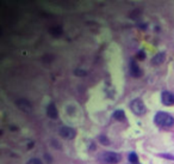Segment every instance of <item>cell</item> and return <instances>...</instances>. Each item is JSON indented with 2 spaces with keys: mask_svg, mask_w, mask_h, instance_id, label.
Listing matches in <instances>:
<instances>
[{
  "mask_svg": "<svg viewBox=\"0 0 174 164\" xmlns=\"http://www.w3.org/2000/svg\"><path fill=\"white\" fill-rule=\"evenodd\" d=\"M154 121L160 127H172L174 125V117L164 112H159L155 115Z\"/></svg>",
  "mask_w": 174,
  "mask_h": 164,
  "instance_id": "1",
  "label": "cell"
},
{
  "mask_svg": "<svg viewBox=\"0 0 174 164\" xmlns=\"http://www.w3.org/2000/svg\"><path fill=\"white\" fill-rule=\"evenodd\" d=\"M122 159L121 154L116 152H104L99 156V160L103 164H117Z\"/></svg>",
  "mask_w": 174,
  "mask_h": 164,
  "instance_id": "2",
  "label": "cell"
},
{
  "mask_svg": "<svg viewBox=\"0 0 174 164\" xmlns=\"http://www.w3.org/2000/svg\"><path fill=\"white\" fill-rule=\"evenodd\" d=\"M130 109H131V112H132L135 115H137V116H142V115L145 114V106H144V103L142 102V100H140V98H136V100L131 101V103H130Z\"/></svg>",
  "mask_w": 174,
  "mask_h": 164,
  "instance_id": "3",
  "label": "cell"
},
{
  "mask_svg": "<svg viewBox=\"0 0 174 164\" xmlns=\"http://www.w3.org/2000/svg\"><path fill=\"white\" fill-rule=\"evenodd\" d=\"M60 135H61L63 139H73V138H75L76 132H75V129L72 128V127L63 126V127L60 128Z\"/></svg>",
  "mask_w": 174,
  "mask_h": 164,
  "instance_id": "4",
  "label": "cell"
},
{
  "mask_svg": "<svg viewBox=\"0 0 174 164\" xmlns=\"http://www.w3.org/2000/svg\"><path fill=\"white\" fill-rule=\"evenodd\" d=\"M161 102L162 104L169 107V106H173L174 104V94L169 92V91H163L161 94Z\"/></svg>",
  "mask_w": 174,
  "mask_h": 164,
  "instance_id": "5",
  "label": "cell"
},
{
  "mask_svg": "<svg viewBox=\"0 0 174 164\" xmlns=\"http://www.w3.org/2000/svg\"><path fill=\"white\" fill-rule=\"evenodd\" d=\"M16 104H17V107H18L23 113H31V110H32V107H31L30 102L26 101V100H18V101L16 102Z\"/></svg>",
  "mask_w": 174,
  "mask_h": 164,
  "instance_id": "6",
  "label": "cell"
},
{
  "mask_svg": "<svg viewBox=\"0 0 174 164\" xmlns=\"http://www.w3.org/2000/svg\"><path fill=\"white\" fill-rule=\"evenodd\" d=\"M47 115H48L50 119H57L58 112H57V108H56L55 103H50V104L47 107Z\"/></svg>",
  "mask_w": 174,
  "mask_h": 164,
  "instance_id": "7",
  "label": "cell"
},
{
  "mask_svg": "<svg viewBox=\"0 0 174 164\" xmlns=\"http://www.w3.org/2000/svg\"><path fill=\"white\" fill-rule=\"evenodd\" d=\"M130 73H131L134 77H136V78L141 77V74H142L141 68L138 67V65H137L135 61H131V64H130Z\"/></svg>",
  "mask_w": 174,
  "mask_h": 164,
  "instance_id": "8",
  "label": "cell"
},
{
  "mask_svg": "<svg viewBox=\"0 0 174 164\" xmlns=\"http://www.w3.org/2000/svg\"><path fill=\"white\" fill-rule=\"evenodd\" d=\"M164 58H166V55L163 53H159L151 59V64L153 65H161L164 61Z\"/></svg>",
  "mask_w": 174,
  "mask_h": 164,
  "instance_id": "9",
  "label": "cell"
},
{
  "mask_svg": "<svg viewBox=\"0 0 174 164\" xmlns=\"http://www.w3.org/2000/svg\"><path fill=\"white\" fill-rule=\"evenodd\" d=\"M113 117H115L116 120H118V121H124V120H125V114H124L123 110L118 109V110H116V112L113 113Z\"/></svg>",
  "mask_w": 174,
  "mask_h": 164,
  "instance_id": "10",
  "label": "cell"
},
{
  "mask_svg": "<svg viewBox=\"0 0 174 164\" xmlns=\"http://www.w3.org/2000/svg\"><path fill=\"white\" fill-rule=\"evenodd\" d=\"M129 160H130L131 164H137V162H138V156H137L135 152H131V153L129 154Z\"/></svg>",
  "mask_w": 174,
  "mask_h": 164,
  "instance_id": "11",
  "label": "cell"
},
{
  "mask_svg": "<svg viewBox=\"0 0 174 164\" xmlns=\"http://www.w3.org/2000/svg\"><path fill=\"white\" fill-rule=\"evenodd\" d=\"M28 164H43V163H42V160L38 159V158H31V159L28 162Z\"/></svg>",
  "mask_w": 174,
  "mask_h": 164,
  "instance_id": "12",
  "label": "cell"
},
{
  "mask_svg": "<svg viewBox=\"0 0 174 164\" xmlns=\"http://www.w3.org/2000/svg\"><path fill=\"white\" fill-rule=\"evenodd\" d=\"M137 58H138L140 60H143V59L145 58V54H144V52H140V53H138V56H137Z\"/></svg>",
  "mask_w": 174,
  "mask_h": 164,
  "instance_id": "13",
  "label": "cell"
},
{
  "mask_svg": "<svg viewBox=\"0 0 174 164\" xmlns=\"http://www.w3.org/2000/svg\"><path fill=\"white\" fill-rule=\"evenodd\" d=\"M100 140H103V141H102V144H106V145H109V141H107V139H106V138L100 137Z\"/></svg>",
  "mask_w": 174,
  "mask_h": 164,
  "instance_id": "14",
  "label": "cell"
}]
</instances>
